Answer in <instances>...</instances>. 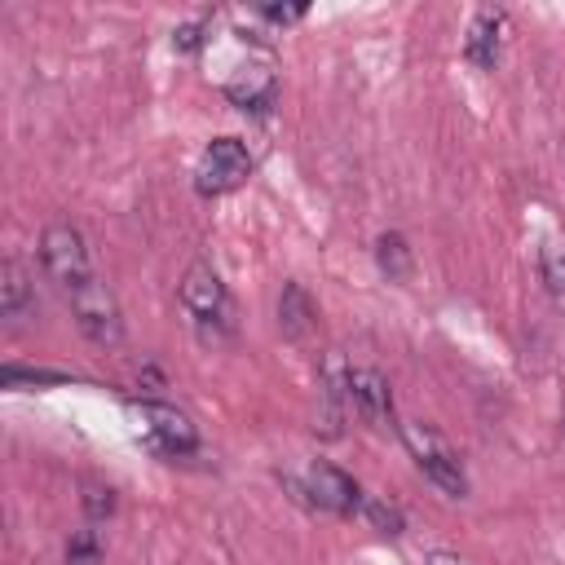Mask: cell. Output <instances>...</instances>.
<instances>
[{"label":"cell","instance_id":"cell-1","mask_svg":"<svg viewBox=\"0 0 565 565\" xmlns=\"http://www.w3.org/2000/svg\"><path fill=\"white\" fill-rule=\"evenodd\" d=\"M40 260H44V274L71 296L75 287H84L97 269H93V256H88V243L75 225L66 221H53L44 234H40Z\"/></svg>","mask_w":565,"mask_h":565},{"label":"cell","instance_id":"cell-2","mask_svg":"<svg viewBox=\"0 0 565 565\" xmlns=\"http://www.w3.org/2000/svg\"><path fill=\"white\" fill-rule=\"evenodd\" d=\"M128 415L137 419L141 441L150 450H159V455H190L199 446V433H194L190 415L168 406V402H150V397L146 402H128Z\"/></svg>","mask_w":565,"mask_h":565},{"label":"cell","instance_id":"cell-3","mask_svg":"<svg viewBox=\"0 0 565 565\" xmlns=\"http://www.w3.org/2000/svg\"><path fill=\"white\" fill-rule=\"evenodd\" d=\"M402 441L411 446V455H415L419 472H424L437 490H446V494H455V499H463V494H468L463 463H459V455L446 446V437H441V433H433L428 424H402Z\"/></svg>","mask_w":565,"mask_h":565},{"label":"cell","instance_id":"cell-4","mask_svg":"<svg viewBox=\"0 0 565 565\" xmlns=\"http://www.w3.org/2000/svg\"><path fill=\"white\" fill-rule=\"evenodd\" d=\"M247 177H252V154H247V146H243L238 137H216V141L203 150L199 168H194V190L207 194V199H216V194L238 190Z\"/></svg>","mask_w":565,"mask_h":565},{"label":"cell","instance_id":"cell-5","mask_svg":"<svg viewBox=\"0 0 565 565\" xmlns=\"http://www.w3.org/2000/svg\"><path fill=\"white\" fill-rule=\"evenodd\" d=\"M71 313H75V322H79V331L93 340V344H119V335H124V313H119V305H115V291L93 274L84 287H75L71 296Z\"/></svg>","mask_w":565,"mask_h":565},{"label":"cell","instance_id":"cell-6","mask_svg":"<svg viewBox=\"0 0 565 565\" xmlns=\"http://www.w3.org/2000/svg\"><path fill=\"white\" fill-rule=\"evenodd\" d=\"M181 305L199 327H225L230 322V296L212 265H190L181 282Z\"/></svg>","mask_w":565,"mask_h":565},{"label":"cell","instance_id":"cell-7","mask_svg":"<svg viewBox=\"0 0 565 565\" xmlns=\"http://www.w3.org/2000/svg\"><path fill=\"white\" fill-rule=\"evenodd\" d=\"M309 499L318 503V508H327V512H340V516H349V512H358L362 508V490H358V481L349 477V472H340L335 463H309Z\"/></svg>","mask_w":565,"mask_h":565},{"label":"cell","instance_id":"cell-8","mask_svg":"<svg viewBox=\"0 0 565 565\" xmlns=\"http://www.w3.org/2000/svg\"><path fill=\"white\" fill-rule=\"evenodd\" d=\"M344 397L353 402V411H358L366 424H388V415H393L388 380H384L380 371H371V366H353V371H349Z\"/></svg>","mask_w":565,"mask_h":565},{"label":"cell","instance_id":"cell-9","mask_svg":"<svg viewBox=\"0 0 565 565\" xmlns=\"http://www.w3.org/2000/svg\"><path fill=\"white\" fill-rule=\"evenodd\" d=\"M225 97L238 106V110H252V115H265L278 97V79L269 66H238L230 79H225Z\"/></svg>","mask_w":565,"mask_h":565},{"label":"cell","instance_id":"cell-10","mask_svg":"<svg viewBox=\"0 0 565 565\" xmlns=\"http://www.w3.org/2000/svg\"><path fill=\"white\" fill-rule=\"evenodd\" d=\"M503 31H508V13L503 9H481L468 26V40H463V53L472 66L490 71L499 62V49H503Z\"/></svg>","mask_w":565,"mask_h":565},{"label":"cell","instance_id":"cell-11","mask_svg":"<svg viewBox=\"0 0 565 565\" xmlns=\"http://www.w3.org/2000/svg\"><path fill=\"white\" fill-rule=\"evenodd\" d=\"M31 300H35V291H31L26 269L18 260H4L0 265V313L4 318H22L31 309Z\"/></svg>","mask_w":565,"mask_h":565},{"label":"cell","instance_id":"cell-12","mask_svg":"<svg viewBox=\"0 0 565 565\" xmlns=\"http://www.w3.org/2000/svg\"><path fill=\"white\" fill-rule=\"evenodd\" d=\"M278 322H282V331H287L291 340H300V335H309V331H313V300L305 296V287H296V282H287V287H282Z\"/></svg>","mask_w":565,"mask_h":565},{"label":"cell","instance_id":"cell-13","mask_svg":"<svg viewBox=\"0 0 565 565\" xmlns=\"http://www.w3.org/2000/svg\"><path fill=\"white\" fill-rule=\"evenodd\" d=\"M539 269H543L547 287L565 296V234H547V238H543V247H539Z\"/></svg>","mask_w":565,"mask_h":565},{"label":"cell","instance_id":"cell-14","mask_svg":"<svg viewBox=\"0 0 565 565\" xmlns=\"http://www.w3.org/2000/svg\"><path fill=\"white\" fill-rule=\"evenodd\" d=\"M375 256H380V269H384L388 278H406V274H411V247H406L402 234H384V238L375 243Z\"/></svg>","mask_w":565,"mask_h":565},{"label":"cell","instance_id":"cell-15","mask_svg":"<svg viewBox=\"0 0 565 565\" xmlns=\"http://www.w3.org/2000/svg\"><path fill=\"white\" fill-rule=\"evenodd\" d=\"M66 565H102V539H97V530H75L71 534Z\"/></svg>","mask_w":565,"mask_h":565},{"label":"cell","instance_id":"cell-16","mask_svg":"<svg viewBox=\"0 0 565 565\" xmlns=\"http://www.w3.org/2000/svg\"><path fill=\"white\" fill-rule=\"evenodd\" d=\"M362 512L375 521L380 534H402V512H397V508H388V503H380V499H362Z\"/></svg>","mask_w":565,"mask_h":565},{"label":"cell","instance_id":"cell-17","mask_svg":"<svg viewBox=\"0 0 565 565\" xmlns=\"http://www.w3.org/2000/svg\"><path fill=\"white\" fill-rule=\"evenodd\" d=\"M84 512H88L93 521L110 516V512H115V490H110V486H84Z\"/></svg>","mask_w":565,"mask_h":565},{"label":"cell","instance_id":"cell-18","mask_svg":"<svg viewBox=\"0 0 565 565\" xmlns=\"http://www.w3.org/2000/svg\"><path fill=\"white\" fill-rule=\"evenodd\" d=\"M199 44H203V22H185V26L172 31V49L177 53H194Z\"/></svg>","mask_w":565,"mask_h":565},{"label":"cell","instance_id":"cell-19","mask_svg":"<svg viewBox=\"0 0 565 565\" xmlns=\"http://www.w3.org/2000/svg\"><path fill=\"white\" fill-rule=\"evenodd\" d=\"M260 13L269 22H296V18H305V4H265Z\"/></svg>","mask_w":565,"mask_h":565},{"label":"cell","instance_id":"cell-20","mask_svg":"<svg viewBox=\"0 0 565 565\" xmlns=\"http://www.w3.org/2000/svg\"><path fill=\"white\" fill-rule=\"evenodd\" d=\"M428 565H459V556H450V552H433Z\"/></svg>","mask_w":565,"mask_h":565}]
</instances>
